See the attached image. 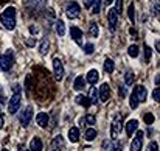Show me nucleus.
Here are the masks:
<instances>
[{"instance_id":"nucleus-42","label":"nucleus","mask_w":160,"mask_h":151,"mask_svg":"<svg viewBox=\"0 0 160 151\" xmlns=\"http://www.w3.org/2000/svg\"><path fill=\"white\" fill-rule=\"evenodd\" d=\"M145 56H146V61L151 58V49H149L148 45H145Z\"/></svg>"},{"instance_id":"nucleus-28","label":"nucleus","mask_w":160,"mask_h":151,"mask_svg":"<svg viewBox=\"0 0 160 151\" xmlns=\"http://www.w3.org/2000/svg\"><path fill=\"white\" fill-rule=\"evenodd\" d=\"M113 69H115L113 61H112V59H106V61H104V72H106V73H112Z\"/></svg>"},{"instance_id":"nucleus-41","label":"nucleus","mask_w":160,"mask_h":151,"mask_svg":"<svg viewBox=\"0 0 160 151\" xmlns=\"http://www.w3.org/2000/svg\"><path fill=\"white\" fill-rule=\"evenodd\" d=\"M113 151H123V145H121V142H115V145H113Z\"/></svg>"},{"instance_id":"nucleus-48","label":"nucleus","mask_w":160,"mask_h":151,"mask_svg":"<svg viewBox=\"0 0 160 151\" xmlns=\"http://www.w3.org/2000/svg\"><path fill=\"white\" fill-rule=\"evenodd\" d=\"M19 151H31V150H27L23 145H20V147H19Z\"/></svg>"},{"instance_id":"nucleus-19","label":"nucleus","mask_w":160,"mask_h":151,"mask_svg":"<svg viewBox=\"0 0 160 151\" xmlns=\"http://www.w3.org/2000/svg\"><path fill=\"white\" fill-rule=\"evenodd\" d=\"M75 101L78 103V104H81V106H84V107H90L92 106V103L89 100V97H86V95H78Z\"/></svg>"},{"instance_id":"nucleus-45","label":"nucleus","mask_w":160,"mask_h":151,"mask_svg":"<svg viewBox=\"0 0 160 151\" xmlns=\"http://www.w3.org/2000/svg\"><path fill=\"white\" fill-rule=\"evenodd\" d=\"M3 123H5V117H3V114L0 112V129L3 128Z\"/></svg>"},{"instance_id":"nucleus-50","label":"nucleus","mask_w":160,"mask_h":151,"mask_svg":"<svg viewBox=\"0 0 160 151\" xmlns=\"http://www.w3.org/2000/svg\"><path fill=\"white\" fill-rule=\"evenodd\" d=\"M159 49H160V44H159V41H157V42H156V50L159 51Z\"/></svg>"},{"instance_id":"nucleus-23","label":"nucleus","mask_w":160,"mask_h":151,"mask_svg":"<svg viewBox=\"0 0 160 151\" xmlns=\"http://www.w3.org/2000/svg\"><path fill=\"white\" fill-rule=\"evenodd\" d=\"M56 33L59 34V36H64L65 34V25H64V22L62 20H56Z\"/></svg>"},{"instance_id":"nucleus-17","label":"nucleus","mask_w":160,"mask_h":151,"mask_svg":"<svg viewBox=\"0 0 160 151\" xmlns=\"http://www.w3.org/2000/svg\"><path fill=\"white\" fill-rule=\"evenodd\" d=\"M68 140L70 142H73V143H76L78 140H79V129L78 128H70L68 129Z\"/></svg>"},{"instance_id":"nucleus-44","label":"nucleus","mask_w":160,"mask_h":151,"mask_svg":"<svg viewBox=\"0 0 160 151\" xmlns=\"http://www.w3.org/2000/svg\"><path fill=\"white\" fill-rule=\"evenodd\" d=\"M34 44H36V39H28L27 41V45L28 47H34Z\"/></svg>"},{"instance_id":"nucleus-35","label":"nucleus","mask_w":160,"mask_h":151,"mask_svg":"<svg viewBox=\"0 0 160 151\" xmlns=\"http://www.w3.org/2000/svg\"><path fill=\"white\" fill-rule=\"evenodd\" d=\"M121 6H123V0H115V11L118 13V14H121Z\"/></svg>"},{"instance_id":"nucleus-33","label":"nucleus","mask_w":160,"mask_h":151,"mask_svg":"<svg viewBox=\"0 0 160 151\" xmlns=\"http://www.w3.org/2000/svg\"><path fill=\"white\" fill-rule=\"evenodd\" d=\"M39 50H41L42 55H45V53L48 51V41H42V42H41V49H39Z\"/></svg>"},{"instance_id":"nucleus-2","label":"nucleus","mask_w":160,"mask_h":151,"mask_svg":"<svg viewBox=\"0 0 160 151\" xmlns=\"http://www.w3.org/2000/svg\"><path fill=\"white\" fill-rule=\"evenodd\" d=\"M14 64V56H12V51H6L0 56V70L2 72H9L11 67Z\"/></svg>"},{"instance_id":"nucleus-11","label":"nucleus","mask_w":160,"mask_h":151,"mask_svg":"<svg viewBox=\"0 0 160 151\" xmlns=\"http://www.w3.org/2000/svg\"><path fill=\"white\" fill-rule=\"evenodd\" d=\"M70 36L78 45H82V31L78 27H70Z\"/></svg>"},{"instance_id":"nucleus-3","label":"nucleus","mask_w":160,"mask_h":151,"mask_svg":"<svg viewBox=\"0 0 160 151\" xmlns=\"http://www.w3.org/2000/svg\"><path fill=\"white\" fill-rule=\"evenodd\" d=\"M121 131H123V115L118 114V115H115V118H113V122H112V131H110L112 139L117 140L118 136L121 134Z\"/></svg>"},{"instance_id":"nucleus-1","label":"nucleus","mask_w":160,"mask_h":151,"mask_svg":"<svg viewBox=\"0 0 160 151\" xmlns=\"http://www.w3.org/2000/svg\"><path fill=\"white\" fill-rule=\"evenodd\" d=\"M0 20H2V23H3V27H5L6 30H14V28H16V8L8 6V8L2 13Z\"/></svg>"},{"instance_id":"nucleus-6","label":"nucleus","mask_w":160,"mask_h":151,"mask_svg":"<svg viewBox=\"0 0 160 151\" xmlns=\"http://www.w3.org/2000/svg\"><path fill=\"white\" fill-rule=\"evenodd\" d=\"M135 133L137 134H135V137L131 142V151H140L142 147H143V136H145V133L143 131H135Z\"/></svg>"},{"instance_id":"nucleus-37","label":"nucleus","mask_w":160,"mask_h":151,"mask_svg":"<svg viewBox=\"0 0 160 151\" xmlns=\"http://www.w3.org/2000/svg\"><path fill=\"white\" fill-rule=\"evenodd\" d=\"M84 51H86V55H92L93 53V44H86L84 45Z\"/></svg>"},{"instance_id":"nucleus-24","label":"nucleus","mask_w":160,"mask_h":151,"mask_svg":"<svg viewBox=\"0 0 160 151\" xmlns=\"http://www.w3.org/2000/svg\"><path fill=\"white\" fill-rule=\"evenodd\" d=\"M128 17H129V20H131L132 25H134V23H135V8H134V3H131L129 8H128Z\"/></svg>"},{"instance_id":"nucleus-10","label":"nucleus","mask_w":160,"mask_h":151,"mask_svg":"<svg viewBox=\"0 0 160 151\" xmlns=\"http://www.w3.org/2000/svg\"><path fill=\"white\" fill-rule=\"evenodd\" d=\"M31 117H33V107H31V106H27L25 111L20 114V125H22V126H28Z\"/></svg>"},{"instance_id":"nucleus-5","label":"nucleus","mask_w":160,"mask_h":151,"mask_svg":"<svg viewBox=\"0 0 160 151\" xmlns=\"http://www.w3.org/2000/svg\"><path fill=\"white\" fill-rule=\"evenodd\" d=\"M79 13H81V6L76 3V2H70L67 5V9H65V14L68 19H76L79 17Z\"/></svg>"},{"instance_id":"nucleus-39","label":"nucleus","mask_w":160,"mask_h":151,"mask_svg":"<svg viewBox=\"0 0 160 151\" xmlns=\"http://www.w3.org/2000/svg\"><path fill=\"white\" fill-rule=\"evenodd\" d=\"M152 14L154 16H159V0L154 2V5H152Z\"/></svg>"},{"instance_id":"nucleus-25","label":"nucleus","mask_w":160,"mask_h":151,"mask_svg":"<svg viewBox=\"0 0 160 151\" xmlns=\"http://www.w3.org/2000/svg\"><path fill=\"white\" fill-rule=\"evenodd\" d=\"M89 34H90L92 38H98V34H100V28H98L97 23H90V27H89Z\"/></svg>"},{"instance_id":"nucleus-8","label":"nucleus","mask_w":160,"mask_h":151,"mask_svg":"<svg viewBox=\"0 0 160 151\" xmlns=\"http://www.w3.org/2000/svg\"><path fill=\"white\" fill-rule=\"evenodd\" d=\"M107 22H109V28H110V31H115V28H117V22H118V13H117L113 8L107 11Z\"/></svg>"},{"instance_id":"nucleus-49","label":"nucleus","mask_w":160,"mask_h":151,"mask_svg":"<svg viewBox=\"0 0 160 151\" xmlns=\"http://www.w3.org/2000/svg\"><path fill=\"white\" fill-rule=\"evenodd\" d=\"M112 2H113V0H104V5H106V6H107V5H110Z\"/></svg>"},{"instance_id":"nucleus-13","label":"nucleus","mask_w":160,"mask_h":151,"mask_svg":"<svg viewBox=\"0 0 160 151\" xmlns=\"http://www.w3.org/2000/svg\"><path fill=\"white\" fill-rule=\"evenodd\" d=\"M62 147H64V139H62V136H56L53 140H52V143H50V151H61Z\"/></svg>"},{"instance_id":"nucleus-16","label":"nucleus","mask_w":160,"mask_h":151,"mask_svg":"<svg viewBox=\"0 0 160 151\" xmlns=\"http://www.w3.org/2000/svg\"><path fill=\"white\" fill-rule=\"evenodd\" d=\"M30 150L31 151H42V140L39 137H33L30 142Z\"/></svg>"},{"instance_id":"nucleus-31","label":"nucleus","mask_w":160,"mask_h":151,"mask_svg":"<svg viewBox=\"0 0 160 151\" xmlns=\"http://www.w3.org/2000/svg\"><path fill=\"white\" fill-rule=\"evenodd\" d=\"M143 118H145V123H146V125H152V123H154V120H156V117H154L152 114H149V112H148V114H145V115H143Z\"/></svg>"},{"instance_id":"nucleus-27","label":"nucleus","mask_w":160,"mask_h":151,"mask_svg":"<svg viewBox=\"0 0 160 151\" xmlns=\"http://www.w3.org/2000/svg\"><path fill=\"white\" fill-rule=\"evenodd\" d=\"M89 100H90V103H92V104L98 101V91H97L95 87H90V92H89Z\"/></svg>"},{"instance_id":"nucleus-26","label":"nucleus","mask_w":160,"mask_h":151,"mask_svg":"<svg viewBox=\"0 0 160 151\" xmlns=\"http://www.w3.org/2000/svg\"><path fill=\"white\" fill-rule=\"evenodd\" d=\"M134 78H135L134 72H132V70H126V73H124V83H126L128 86H129V84H132Z\"/></svg>"},{"instance_id":"nucleus-20","label":"nucleus","mask_w":160,"mask_h":151,"mask_svg":"<svg viewBox=\"0 0 160 151\" xmlns=\"http://www.w3.org/2000/svg\"><path fill=\"white\" fill-rule=\"evenodd\" d=\"M44 2H45V0H25V5H27L28 8H34V9H38V8H42Z\"/></svg>"},{"instance_id":"nucleus-36","label":"nucleus","mask_w":160,"mask_h":151,"mask_svg":"<svg viewBox=\"0 0 160 151\" xmlns=\"http://www.w3.org/2000/svg\"><path fill=\"white\" fill-rule=\"evenodd\" d=\"M129 106H131L132 109H135V107L138 106V101H137V98H135L134 95H131V100H129Z\"/></svg>"},{"instance_id":"nucleus-52","label":"nucleus","mask_w":160,"mask_h":151,"mask_svg":"<svg viewBox=\"0 0 160 151\" xmlns=\"http://www.w3.org/2000/svg\"><path fill=\"white\" fill-rule=\"evenodd\" d=\"M2 151H8V150H6V148H3V150H2Z\"/></svg>"},{"instance_id":"nucleus-46","label":"nucleus","mask_w":160,"mask_h":151,"mask_svg":"<svg viewBox=\"0 0 160 151\" xmlns=\"http://www.w3.org/2000/svg\"><path fill=\"white\" fill-rule=\"evenodd\" d=\"M30 33H31V34H36V33H38V28L31 25V27H30Z\"/></svg>"},{"instance_id":"nucleus-30","label":"nucleus","mask_w":160,"mask_h":151,"mask_svg":"<svg viewBox=\"0 0 160 151\" xmlns=\"http://www.w3.org/2000/svg\"><path fill=\"white\" fill-rule=\"evenodd\" d=\"M128 53H129L131 58H137V56H138V47H137V45H131V47L128 49Z\"/></svg>"},{"instance_id":"nucleus-38","label":"nucleus","mask_w":160,"mask_h":151,"mask_svg":"<svg viewBox=\"0 0 160 151\" xmlns=\"http://www.w3.org/2000/svg\"><path fill=\"white\" fill-rule=\"evenodd\" d=\"M152 98H154L156 101L160 100V89L159 87H156V89H154V92H152Z\"/></svg>"},{"instance_id":"nucleus-14","label":"nucleus","mask_w":160,"mask_h":151,"mask_svg":"<svg viewBox=\"0 0 160 151\" xmlns=\"http://www.w3.org/2000/svg\"><path fill=\"white\" fill-rule=\"evenodd\" d=\"M36 122H38V125H39L41 128H45V126L50 123L48 114H47V112H39V114L36 115Z\"/></svg>"},{"instance_id":"nucleus-7","label":"nucleus","mask_w":160,"mask_h":151,"mask_svg":"<svg viewBox=\"0 0 160 151\" xmlns=\"http://www.w3.org/2000/svg\"><path fill=\"white\" fill-rule=\"evenodd\" d=\"M53 72H54V78L58 81H61L64 78V65H62L61 59H58V58L53 59Z\"/></svg>"},{"instance_id":"nucleus-18","label":"nucleus","mask_w":160,"mask_h":151,"mask_svg":"<svg viewBox=\"0 0 160 151\" xmlns=\"http://www.w3.org/2000/svg\"><path fill=\"white\" fill-rule=\"evenodd\" d=\"M86 80H87L90 84H95V83L100 80V73H98V72L93 69V70H90V72L87 73V78H86Z\"/></svg>"},{"instance_id":"nucleus-40","label":"nucleus","mask_w":160,"mask_h":151,"mask_svg":"<svg viewBox=\"0 0 160 151\" xmlns=\"http://www.w3.org/2000/svg\"><path fill=\"white\" fill-rule=\"evenodd\" d=\"M118 94H120V97H126V86H120L118 87Z\"/></svg>"},{"instance_id":"nucleus-21","label":"nucleus","mask_w":160,"mask_h":151,"mask_svg":"<svg viewBox=\"0 0 160 151\" xmlns=\"http://www.w3.org/2000/svg\"><path fill=\"white\" fill-rule=\"evenodd\" d=\"M84 86H86V80L82 76H78L75 80V83H73V89L75 91H81V89H84Z\"/></svg>"},{"instance_id":"nucleus-32","label":"nucleus","mask_w":160,"mask_h":151,"mask_svg":"<svg viewBox=\"0 0 160 151\" xmlns=\"http://www.w3.org/2000/svg\"><path fill=\"white\" fill-rule=\"evenodd\" d=\"M84 122H86V123H89V125H95L97 118H95V115H90V114H89V115H86V117H84Z\"/></svg>"},{"instance_id":"nucleus-12","label":"nucleus","mask_w":160,"mask_h":151,"mask_svg":"<svg viewBox=\"0 0 160 151\" xmlns=\"http://www.w3.org/2000/svg\"><path fill=\"white\" fill-rule=\"evenodd\" d=\"M109 95H110V89H109V84L107 83H103L100 91H98V97H100V101L106 103L109 100Z\"/></svg>"},{"instance_id":"nucleus-9","label":"nucleus","mask_w":160,"mask_h":151,"mask_svg":"<svg viewBox=\"0 0 160 151\" xmlns=\"http://www.w3.org/2000/svg\"><path fill=\"white\" fill-rule=\"evenodd\" d=\"M132 95L137 98V101H138V103H143V101H146L148 91H146V87H143V86H135V89H134Z\"/></svg>"},{"instance_id":"nucleus-22","label":"nucleus","mask_w":160,"mask_h":151,"mask_svg":"<svg viewBox=\"0 0 160 151\" xmlns=\"http://www.w3.org/2000/svg\"><path fill=\"white\" fill-rule=\"evenodd\" d=\"M97 136H98V133H97V129H95V128H89V129L84 133V137H86V140H89V142H90V140H93Z\"/></svg>"},{"instance_id":"nucleus-15","label":"nucleus","mask_w":160,"mask_h":151,"mask_svg":"<svg viewBox=\"0 0 160 151\" xmlns=\"http://www.w3.org/2000/svg\"><path fill=\"white\" fill-rule=\"evenodd\" d=\"M137 128H138V122H137V120H129L128 125H126V133H128V136L132 137V134L137 131Z\"/></svg>"},{"instance_id":"nucleus-34","label":"nucleus","mask_w":160,"mask_h":151,"mask_svg":"<svg viewBox=\"0 0 160 151\" xmlns=\"http://www.w3.org/2000/svg\"><path fill=\"white\" fill-rule=\"evenodd\" d=\"M146 151H159V143H157V142H151V143L148 145Z\"/></svg>"},{"instance_id":"nucleus-47","label":"nucleus","mask_w":160,"mask_h":151,"mask_svg":"<svg viewBox=\"0 0 160 151\" xmlns=\"http://www.w3.org/2000/svg\"><path fill=\"white\" fill-rule=\"evenodd\" d=\"M129 33H131V34H132V36L137 39V30H135V28H131V30H129Z\"/></svg>"},{"instance_id":"nucleus-43","label":"nucleus","mask_w":160,"mask_h":151,"mask_svg":"<svg viewBox=\"0 0 160 151\" xmlns=\"http://www.w3.org/2000/svg\"><path fill=\"white\" fill-rule=\"evenodd\" d=\"M92 5H93V0H84V6L86 8H92Z\"/></svg>"},{"instance_id":"nucleus-29","label":"nucleus","mask_w":160,"mask_h":151,"mask_svg":"<svg viewBox=\"0 0 160 151\" xmlns=\"http://www.w3.org/2000/svg\"><path fill=\"white\" fill-rule=\"evenodd\" d=\"M101 9V0H93V5H92V13L93 14H98Z\"/></svg>"},{"instance_id":"nucleus-4","label":"nucleus","mask_w":160,"mask_h":151,"mask_svg":"<svg viewBox=\"0 0 160 151\" xmlns=\"http://www.w3.org/2000/svg\"><path fill=\"white\" fill-rule=\"evenodd\" d=\"M20 100H22L20 91H19V92H14V95L11 97L9 104H8V112H9V114H16V112L19 111V107H20Z\"/></svg>"},{"instance_id":"nucleus-51","label":"nucleus","mask_w":160,"mask_h":151,"mask_svg":"<svg viewBox=\"0 0 160 151\" xmlns=\"http://www.w3.org/2000/svg\"><path fill=\"white\" fill-rule=\"evenodd\" d=\"M3 2H6V0H0V3H3Z\"/></svg>"}]
</instances>
